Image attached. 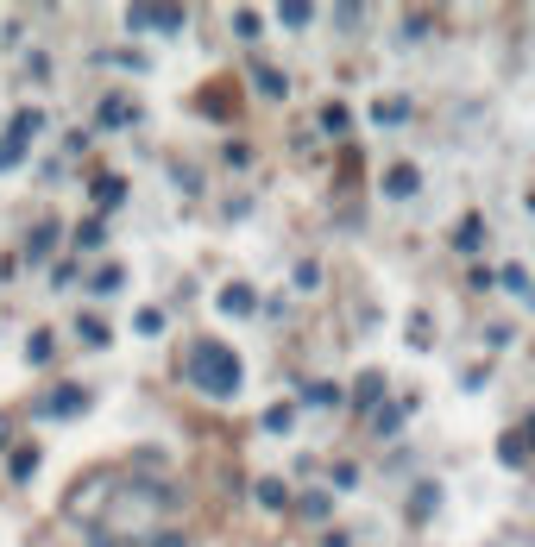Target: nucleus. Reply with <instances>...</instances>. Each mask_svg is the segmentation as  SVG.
Instances as JSON below:
<instances>
[{"label": "nucleus", "instance_id": "6", "mask_svg": "<svg viewBox=\"0 0 535 547\" xmlns=\"http://www.w3.org/2000/svg\"><path fill=\"white\" fill-rule=\"evenodd\" d=\"M498 459H504L510 472H523V465H529V428H504V434H498Z\"/></svg>", "mask_w": 535, "mask_h": 547}, {"label": "nucleus", "instance_id": "25", "mask_svg": "<svg viewBox=\"0 0 535 547\" xmlns=\"http://www.w3.org/2000/svg\"><path fill=\"white\" fill-rule=\"evenodd\" d=\"M278 20H284V26H309L315 7H309V0H290V7H278Z\"/></svg>", "mask_w": 535, "mask_h": 547}, {"label": "nucleus", "instance_id": "33", "mask_svg": "<svg viewBox=\"0 0 535 547\" xmlns=\"http://www.w3.org/2000/svg\"><path fill=\"white\" fill-rule=\"evenodd\" d=\"M89 547H126V541H120V535H107V528H95V535H89Z\"/></svg>", "mask_w": 535, "mask_h": 547}, {"label": "nucleus", "instance_id": "16", "mask_svg": "<svg viewBox=\"0 0 535 547\" xmlns=\"http://www.w3.org/2000/svg\"><path fill=\"white\" fill-rule=\"evenodd\" d=\"M120 284H126V270H120V264H101L89 290H95V296H120Z\"/></svg>", "mask_w": 535, "mask_h": 547}, {"label": "nucleus", "instance_id": "13", "mask_svg": "<svg viewBox=\"0 0 535 547\" xmlns=\"http://www.w3.org/2000/svg\"><path fill=\"white\" fill-rule=\"evenodd\" d=\"M479 239H485V221H479V215H466V221L453 227V246H460V252H479Z\"/></svg>", "mask_w": 535, "mask_h": 547}, {"label": "nucleus", "instance_id": "31", "mask_svg": "<svg viewBox=\"0 0 535 547\" xmlns=\"http://www.w3.org/2000/svg\"><path fill=\"white\" fill-rule=\"evenodd\" d=\"M132 327H139V333H158V327H164V315H158V309H139V315H132Z\"/></svg>", "mask_w": 535, "mask_h": 547}, {"label": "nucleus", "instance_id": "9", "mask_svg": "<svg viewBox=\"0 0 535 547\" xmlns=\"http://www.w3.org/2000/svg\"><path fill=\"white\" fill-rule=\"evenodd\" d=\"M57 252V221H38V233L26 239V264H44Z\"/></svg>", "mask_w": 535, "mask_h": 547}, {"label": "nucleus", "instance_id": "1", "mask_svg": "<svg viewBox=\"0 0 535 547\" xmlns=\"http://www.w3.org/2000/svg\"><path fill=\"white\" fill-rule=\"evenodd\" d=\"M183 378H189V390H202V396H215V402H233L240 384H246V365H240L233 347H221V340H189Z\"/></svg>", "mask_w": 535, "mask_h": 547}, {"label": "nucleus", "instance_id": "10", "mask_svg": "<svg viewBox=\"0 0 535 547\" xmlns=\"http://www.w3.org/2000/svg\"><path fill=\"white\" fill-rule=\"evenodd\" d=\"M384 390H390L384 371H366V378L353 384V402H359V409H384Z\"/></svg>", "mask_w": 535, "mask_h": 547}, {"label": "nucleus", "instance_id": "4", "mask_svg": "<svg viewBox=\"0 0 535 547\" xmlns=\"http://www.w3.org/2000/svg\"><path fill=\"white\" fill-rule=\"evenodd\" d=\"M416 189H422V170H416V164H390V170H384V195H390V201H410Z\"/></svg>", "mask_w": 535, "mask_h": 547}, {"label": "nucleus", "instance_id": "30", "mask_svg": "<svg viewBox=\"0 0 535 547\" xmlns=\"http://www.w3.org/2000/svg\"><path fill=\"white\" fill-rule=\"evenodd\" d=\"M146 547H189V535H183V528H158Z\"/></svg>", "mask_w": 535, "mask_h": 547}, {"label": "nucleus", "instance_id": "21", "mask_svg": "<svg viewBox=\"0 0 535 547\" xmlns=\"http://www.w3.org/2000/svg\"><path fill=\"white\" fill-rule=\"evenodd\" d=\"M101 246H107V227L101 221H83L76 227V252H101Z\"/></svg>", "mask_w": 535, "mask_h": 547}, {"label": "nucleus", "instance_id": "11", "mask_svg": "<svg viewBox=\"0 0 535 547\" xmlns=\"http://www.w3.org/2000/svg\"><path fill=\"white\" fill-rule=\"evenodd\" d=\"M76 340H83V347H114V327L101 315H76Z\"/></svg>", "mask_w": 535, "mask_h": 547}, {"label": "nucleus", "instance_id": "7", "mask_svg": "<svg viewBox=\"0 0 535 547\" xmlns=\"http://www.w3.org/2000/svg\"><path fill=\"white\" fill-rule=\"evenodd\" d=\"M38 132H44V113H38V107H20V113H13V126H7V139L26 152V145L38 139Z\"/></svg>", "mask_w": 535, "mask_h": 547}, {"label": "nucleus", "instance_id": "3", "mask_svg": "<svg viewBox=\"0 0 535 547\" xmlns=\"http://www.w3.org/2000/svg\"><path fill=\"white\" fill-rule=\"evenodd\" d=\"M189 26L183 7H126V32H158V38H177Z\"/></svg>", "mask_w": 535, "mask_h": 547}, {"label": "nucleus", "instance_id": "19", "mask_svg": "<svg viewBox=\"0 0 535 547\" xmlns=\"http://www.w3.org/2000/svg\"><path fill=\"white\" fill-rule=\"evenodd\" d=\"M347 126H353V113H347L341 101H327V107H321V132H334V139H341Z\"/></svg>", "mask_w": 535, "mask_h": 547}, {"label": "nucleus", "instance_id": "15", "mask_svg": "<svg viewBox=\"0 0 535 547\" xmlns=\"http://www.w3.org/2000/svg\"><path fill=\"white\" fill-rule=\"evenodd\" d=\"M404 416H410V402H390V409H372V428H378V434H397V428H404Z\"/></svg>", "mask_w": 535, "mask_h": 547}, {"label": "nucleus", "instance_id": "29", "mask_svg": "<svg viewBox=\"0 0 535 547\" xmlns=\"http://www.w3.org/2000/svg\"><path fill=\"white\" fill-rule=\"evenodd\" d=\"M435 504H441V491H435V485H422V491H416V504H410V516H429Z\"/></svg>", "mask_w": 535, "mask_h": 547}, {"label": "nucleus", "instance_id": "20", "mask_svg": "<svg viewBox=\"0 0 535 547\" xmlns=\"http://www.w3.org/2000/svg\"><path fill=\"white\" fill-rule=\"evenodd\" d=\"M126 120H132V101L126 95H107L101 101V126H126Z\"/></svg>", "mask_w": 535, "mask_h": 547}, {"label": "nucleus", "instance_id": "5", "mask_svg": "<svg viewBox=\"0 0 535 547\" xmlns=\"http://www.w3.org/2000/svg\"><path fill=\"white\" fill-rule=\"evenodd\" d=\"M246 76L258 82V95H290V76L278 70V63H264V57H252V63H246Z\"/></svg>", "mask_w": 535, "mask_h": 547}, {"label": "nucleus", "instance_id": "27", "mask_svg": "<svg viewBox=\"0 0 535 547\" xmlns=\"http://www.w3.org/2000/svg\"><path fill=\"white\" fill-rule=\"evenodd\" d=\"M410 347H416V353L435 347V340H429V315H410Z\"/></svg>", "mask_w": 535, "mask_h": 547}, {"label": "nucleus", "instance_id": "8", "mask_svg": "<svg viewBox=\"0 0 535 547\" xmlns=\"http://www.w3.org/2000/svg\"><path fill=\"white\" fill-rule=\"evenodd\" d=\"M215 309H221V315H252L258 296H252V284H227V290L215 296Z\"/></svg>", "mask_w": 535, "mask_h": 547}, {"label": "nucleus", "instance_id": "14", "mask_svg": "<svg viewBox=\"0 0 535 547\" xmlns=\"http://www.w3.org/2000/svg\"><path fill=\"white\" fill-rule=\"evenodd\" d=\"M120 201H126V183H120V176H101V183H95V208L107 215V208H120Z\"/></svg>", "mask_w": 535, "mask_h": 547}, {"label": "nucleus", "instance_id": "22", "mask_svg": "<svg viewBox=\"0 0 535 547\" xmlns=\"http://www.w3.org/2000/svg\"><path fill=\"white\" fill-rule=\"evenodd\" d=\"M303 402H309V409H334V402H341V384H309Z\"/></svg>", "mask_w": 535, "mask_h": 547}, {"label": "nucleus", "instance_id": "34", "mask_svg": "<svg viewBox=\"0 0 535 547\" xmlns=\"http://www.w3.org/2000/svg\"><path fill=\"white\" fill-rule=\"evenodd\" d=\"M7 441H13V416L0 409V453H7Z\"/></svg>", "mask_w": 535, "mask_h": 547}, {"label": "nucleus", "instance_id": "26", "mask_svg": "<svg viewBox=\"0 0 535 547\" xmlns=\"http://www.w3.org/2000/svg\"><path fill=\"white\" fill-rule=\"evenodd\" d=\"M372 120H378V126H397V120H410V107H404V101H378Z\"/></svg>", "mask_w": 535, "mask_h": 547}, {"label": "nucleus", "instance_id": "28", "mask_svg": "<svg viewBox=\"0 0 535 547\" xmlns=\"http://www.w3.org/2000/svg\"><path fill=\"white\" fill-rule=\"evenodd\" d=\"M233 32H240V38H258V13L240 7V13H233Z\"/></svg>", "mask_w": 535, "mask_h": 547}, {"label": "nucleus", "instance_id": "12", "mask_svg": "<svg viewBox=\"0 0 535 547\" xmlns=\"http://www.w3.org/2000/svg\"><path fill=\"white\" fill-rule=\"evenodd\" d=\"M32 472H38V447H13V459H7V478H13V485H26Z\"/></svg>", "mask_w": 535, "mask_h": 547}, {"label": "nucleus", "instance_id": "17", "mask_svg": "<svg viewBox=\"0 0 535 547\" xmlns=\"http://www.w3.org/2000/svg\"><path fill=\"white\" fill-rule=\"evenodd\" d=\"M498 284H504L516 302H529V270H523V264H504V270H498Z\"/></svg>", "mask_w": 535, "mask_h": 547}, {"label": "nucleus", "instance_id": "2", "mask_svg": "<svg viewBox=\"0 0 535 547\" xmlns=\"http://www.w3.org/2000/svg\"><path fill=\"white\" fill-rule=\"evenodd\" d=\"M95 396L83 384H51L44 396H32V422H63V416H83Z\"/></svg>", "mask_w": 535, "mask_h": 547}, {"label": "nucleus", "instance_id": "18", "mask_svg": "<svg viewBox=\"0 0 535 547\" xmlns=\"http://www.w3.org/2000/svg\"><path fill=\"white\" fill-rule=\"evenodd\" d=\"M258 504H264V510H284V504H290L284 478H258Z\"/></svg>", "mask_w": 535, "mask_h": 547}, {"label": "nucleus", "instance_id": "24", "mask_svg": "<svg viewBox=\"0 0 535 547\" xmlns=\"http://www.w3.org/2000/svg\"><path fill=\"white\" fill-rule=\"evenodd\" d=\"M51 353H57L51 333H32V340H26V359H32V365H51Z\"/></svg>", "mask_w": 535, "mask_h": 547}, {"label": "nucleus", "instance_id": "23", "mask_svg": "<svg viewBox=\"0 0 535 547\" xmlns=\"http://www.w3.org/2000/svg\"><path fill=\"white\" fill-rule=\"evenodd\" d=\"M290 422H296L290 402H271V409H264V428H271V434H290Z\"/></svg>", "mask_w": 535, "mask_h": 547}, {"label": "nucleus", "instance_id": "32", "mask_svg": "<svg viewBox=\"0 0 535 547\" xmlns=\"http://www.w3.org/2000/svg\"><path fill=\"white\" fill-rule=\"evenodd\" d=\"M20 158H26V152H20V145H13V139H7V132H0V170H13V164H20Z\"/></svg>", "mask_w": 535, "mask_h": 547}]
</instances>
